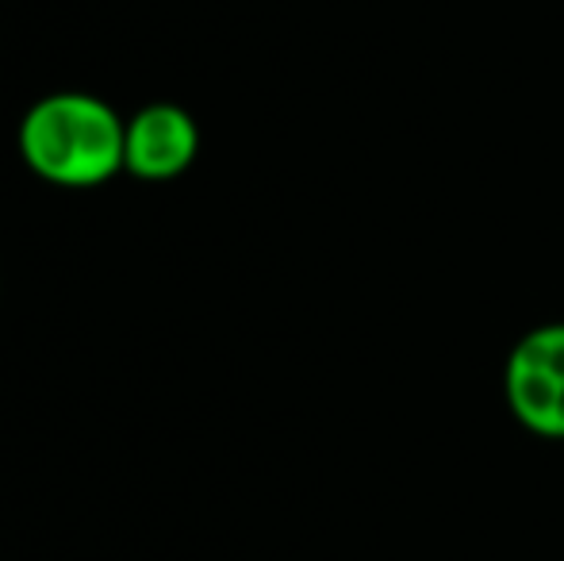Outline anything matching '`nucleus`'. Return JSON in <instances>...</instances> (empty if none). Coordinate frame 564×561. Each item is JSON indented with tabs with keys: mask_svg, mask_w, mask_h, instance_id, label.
I'll return each instance as SVG.
<instances>
[{
	"mask_svg": "<svg viewBox=\"0 0 564 561\" xmlns=\"http://www.w3.org/2000/svg\"><path fill=\"white\" fill-rule=\"evenodd\" d=\"M503 404L527 434L564 442V320L514 338L503 362Z\"/></svg>",
	"mask_w": 564,
	"mask_h": 561,
	"instance_id": "nucleus-2",
	"label": "nucleus"
},
{
	"mask_svg": "<svg viewBox=\"0 0 564 561\" xmlns=\"http://www.w3.org/2000/svg\"><path fill=\"white\" fill-rule=\"evenodd\" d=\"M127 120L93 93L39 97L20 120V158L35 177L62 188H93L123 170Z\"/></svg>",
	"mask_w": 564,
	"mask_h": 561,
	"instance_id": "nucleus-1",
	"label": "nucleus"
},
{
	"mask_svg": "<svg viewBox=\"0 0 564 561\" xmlns=\"http://www.w3.org/2000/svg\"><path fill=\"white\" fill-rule=\"evenodd\" d=\"M200 154L193 112L173 100L142 105L123 128V170L139 181H173Z\"/></svg>",
	"mask_w": 564,
	"mask_h": 561,
	"instance_id": "nucleus-3",
	"label": "nucleus"
}]
</instances>
